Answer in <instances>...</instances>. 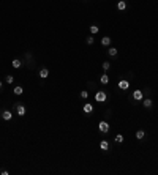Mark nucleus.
<instances>
[{
  "label": "nucleus",
  "mask_w": 158,
  "mask_h": 175,
  "mask_svg": "<svg viewBox=\"0 0 158 175\" xmlns=\"http://www.w3.org/2000/svg\"><path fill=\"white\" fill-rule=\"evenodd\" d=\"M100 148H101L103 151H108V150H109V142H108V141H101V142H100Z\"/></svg>",
  "instance_id": "1a4fd4ad"
},
{
  "label": "nucleus",
  "mask_w": 158,
  "mask_h": 175,
  "mask_svg": "<svg viewBox=\"0 0 158 175\" xmlns=\"http://www.w3.org/2000/svg\"><path fill=\"white\" fill-rule=\"evenodd\" d=\"M98 32H100V27L98 25H90V33L92 35H97Z\"/></svg>",
  "instance_id": "dca6fc26"
},
{
  "label": "nucleus",
  "mask_w": 158,
  "mask_h": 175,
  "mask_svg": "<svg viewBox=\"0 0 158 175\" xmlns=\"http://www.w3.org/2000/svg\"><path fill=\"white\" fill-rule=\"evenodd\" d=\"M0 89H2V82H0Z\"/></svg>",
  "instance_id": "b1692460"
},
{
  "label": "nucleus",
  "mask_w": 158,
  "mask_h": 175,
  "mask_svg": "<svg viewBox=\"0 0 158 175\" xmlns=\"http://www.w3.org/2000/svg\"><path fill=\"white\" fill-rule=\"evenodd\" d=\"M98 129H100L101 133H108V131H109V123H108V121H100Z\"/></svg>",
  "instance_id": "f03ea898"
},
{
  "label": "nucleus",
  "mask_w": 158,
  "mask_h": 175,
  "mask_svg": "<svg viewBox=\"0 0 158 175\" xmlns=\"http://www.w3.org/2000/svg\"><path fill=\"white\" fill-rule=\"evenodd\" d=\"M101 44H103V46H109V44H111V38H109V36H103V38H101Z\"/></svg>",
  "instance_id": "2eb2a0df"
},
{
  "label": "nucleus",
  "mask_w": 158,
  "mask_h": 175,
  "mask_svg": "<svg viewBox=\"0 0 158 175\" xmlns=\"http://www.w3.org/2000/svg\"><path fill=\"white\" fill-rule=\"evenodd\" d=\"M108 54H109L111 57H115V55H117V48H109Z\"/></svg>",
  "instance_id": "a211bd4d"
},
{
  "label": "nucleus",
  "mask_w": 158,
  "mask_h": 175,
  "mask_svg": "<svg viewBox=\"0 0 158 175\" xmlns=\"http://www.w3.org/2000/svg\"><path fill=\"white\" fill-rule=\"evenodd\" d=\"M142 104H144V107H152V104H153V103H152V100H150V98H145V100H142Z\"/></svg>",
  "instance_id": "f8f14e48"
},
{
  "label": "nucleus",
  "mask_w": 158,
  "mask_h": 175,
  "mask_svg": "<svg viewBox=\"0 0 158 175\" xmlns=\"http://www.w3.org/2000/svg\"><path fill=\"white\" fill-rule=\"evenodd\" d=\"M108 100V95H106V93H104V92H97L95 93V101H98V103H104V101H106Z\"/></svg>",
  "instance_id": "f257e3e1"
},
{
  "label": "nucleus",
  "mask_w": 158,
  "mask_h": 175,
  "mask_svg": "<svg viewBox=\"0 0 158 175\" xmlns=\"http://www.w3.org/2000/svg\"><path fill=\"white\" fill-rule=\"evenodd\" d=\"M119 89H120V90H127V89H130V82H128V80H125V79H122L120 82H119Z\"/></svg>",
  "instance_id": "20e7f679"
},
{
  "label": "nucleus",
  "mask_w": 158,
  "mask_h": 175,
  "mask_svg": "<svg viewBox=\"0 0 158 175\" xmlns=\"http://www.w3.org/2000/svg\"><path fill=\"white\" fill-rule=\"evenodd\" d=\"M48 76H49L48 68H41V69H40V77H41V79H46Z\"/></svg>",
  "instance_id": "6e6552de"
},
{
  "label": "nucleus",
  "mask_w": 158,
  "mask_h": 175,
  "mask_svg": "<svg viewBox=\"0 0 158 175\" xmlns=\"http://www.w3.org/2000/svg\"><path fill=\"white\" fill-rule=\"evenodd\" d=\"M11 117H13V114H11L10 110H3L2 112V118L3 120H11Z\"/></svg>",
  "instance_id": "9d476101"
},
{
  "label": "nucleus",
  "mask_w": 158,
  "mask_h": 175,
  "mask_svg": "<svg viewBox=\"0 0 158 175\" xmlns=\"http://www.w3.org/2000/svg\"><path fill=\"white\" fill-rule=\"evenodd\" d=\"M82 110H84L85 114H92V112H93V106H92L90 103H85L84 107H82Z\"/></svg>",
  "instance_id": "423d86ee"
},
{
  "label": "nucleus",
  "mask_w": 158,
  "mask_h": 175,
  "mask_svg": "<svg viewBox=\"0 0 158 175\" xmlns=\"http://www.w3.org/2000/svg\"><path fill=\"white\" fill-rule=\"evenodd\" d=\"M101 66H103L104 71H108V69L111 68V63H109V62H103V63H101Z\"/></svg>",
  "instance_id": "6ab92c4d"
},
{
  "label": "nucleus",
  "mask_w": 158,
  "mask_h": 175,
  "mask_svg": "<svg viewBox=\"0 0 158 175\" xmlns=\"http://www.w3.org/2000/svg\"><path fill=\"white\" fill-rule=\"evenodd\" d=\"M87 44H93V38H92V36L87 38Z\"/></svg>",
  "instance_id": "5701e85b"
},
{
  "label": "nucleus",
  "mask_w": 158,
  "mask_h": 175,
  "mask_svg": "<svg viewBox=\"0 0 158 175\" xmlns=\"http://www.w3.org/2000/svg\"><path fill=\"white\" fill-rule=\"evenodd\" d=\"M115 142L122 144V142H123V136H122V134H117V136H115Z\"/></svg>",
  "instance_id": "412c9836"
},
{
  "label": "nucleus",
  "mask_w": 158,
  "mask_h": 175,
  "mask_svg": "<svg viewBox=\"0 0 158 175\" xmlns=\"http://www.w3.org/2000/svg\"><path fill=\"white\" fill-rule=\"evenodd\" d=\"M16 114L19 115V117H24L25 115V106H22V104L16 106Z\"/></svg>",
  "instance_id": "7ed1b4c3"
},
{
  "label": "nucleus",
  "mask_w": 158,
  "mask_h": 175,
  "mask_svg": "<svg viewBox=\"0 0 158 175\" xmlns=\"http://www.w3.org/2000/svg\"><path fill=\"white\" fill-rule=\"evenodd\" d=\"M117 10H119V11L127 10V2H125V0H120V2H117Z\"/></svg>",
  "instance_id": "0eeeda50"
},
{
  "label": "nucleus",
  "mask_w": 158,
  "mask_h": 175,
  "mask_svg": "<svg viewBox=\"0 0 158 175\" xmlns=\"http://www.w3.org/2000/svg\"><path fill=\"white\" fill-rule=\"evenodd\" d=\"M100 82H101V84H104V85H106V84L109 82V76H108V74H103V76H101V77H100Z\"/></svg>",
  "instance_id": "4468645a"
},
{
  "label": "nucleus",
  "mask_w": 158,
  "mask_h": 175,
  "mask_svg": "<svg viewBox=\"0 0 158 175\" xmlns=\"http://www.w3.org/2000/svg\"><path fill=\"white\" fill-rule=\"evenodd\" d=\"M81 98H82V100H87V98H89V92L82 90V92H81Z\"/></svg>",
  "instance_id": "aec40b11"
},
{
  "label": "nucleus",
  "mask_w": 158,
  "mask_h": 175,
  "mask_svg": "<svg viewBox=\"0 0 158 175\" xmlns=\"http://www.w3.org/2000/svg\"><path fill=\"white\" fill-rule=\"evenodd\" d=\"M144 137H145V133H144L142 129H139V131L136 133V139H139V141H142Z\"/></svg>",
  "instance_id": "f3484780"
},
{
  "label": "nucleus",
  "mask_w": 158,
  "mask_h": 175,
  "mask_svg": "<svg viewBox=\"0 0 158 175\" xmlns=\"http://www.w3.org/2000/svg\"><path fill=\"white\" fill-rule=\"evenodd\" d=\"M13 80H14V77H13L11 74H8V76H7V82H8V84H13Z\"/></svg>",
  "instance_id": "4be33fe9"
},
{
  "label": "nucleus",
  "mask_w": 158,
  "mask_h": 175,
  "mask_svg": "<svg viewBox=\"0 0 158 175\" xmlns=\"http://www.w3.org/2000/svg\"><path fill=\"white\" fill-rule=\"evenodd\" d=\"M21 65H22V62L19 60V58H14V60L11 62V66H13V68H19Z\"/></svg>",
  "instance_id": "ddd939ff"
},
{
  "label": "nucleus",
  "mask_w": 158,
  "mask_h": 175,
  "mask_svg": "<svg viewBox=\"0 0 158 175\" xmlns=\"http://www.w3.org/2000/svg\"><path fill=\"white\" fill-rule=\"evenodd\" d=\"M133 100L142 101V92H141V90H134V92H133Z\"/></svg>",
  "instance_id": "39448f33"
},
{
  "label": "nucleus",
  "mask_w": 158,
  "mask_h": 175,
  "mask_svg": "<svg viewBox=\"0 0 158 175\" xmlns=\"http://www.w3.org/2000/svg\"><path fill=\"white\" fill-rule=\"evenodd\" d=\"M22 92H24V89H22L21 85H16L14 89H13V93H14V95H22Z\"/></svg>",
  "instance_id": "9b49d317"
}]
</instances>
